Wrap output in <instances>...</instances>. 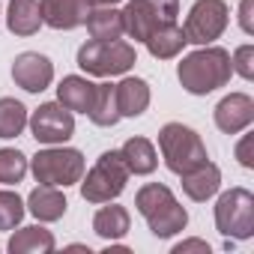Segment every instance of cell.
Instances as JSON below:
<instances>
[{"instance_id":"cell-1","label":"cell","mask_w":254,"mask_h":254,"mask_svg":"<svg viewBox=\"0 0 254 254\" xmlns=\"http://www.w3.org/2000/svg\"><path fill=\"white\" fill-rule=\"evenodd\" d=\"M233 75L230 51L218 45H197V51L186 54L177 66V78L186 93L191 96H209L218 87H224Z\"/></svg>"},{"instance_id":"cell-2","label":"cell","mask_w":254,"mask_h":254,"mask_svg":"<svg viewBox=\"0 0 254 254\" xmlns=\"http://www.w3.org/2000/svg\"><path fill=\"white\" fill-rule=\"evenodd\" d=\"M135 209L144 215L147 227L159 239H171V236L183 233L186 224H189L186 206L174 197V191L165 183H147V186H141L138 194H135Z\"/></svg>"},{"instance_id":"cell-3","label":"cell","mask_w":254,"mask_h":254,"mask_svg":"<svg viewBox=\"0 0 254 254\" xmlns=\"http://www.w3.org/2000/svg\"><path fill=\"white\" fill-rule=\"evenodd\" d=\"M159 153L165 159V168L177 177L189 174L191 168H197L209 159L203 138L191 126H183V123H165L159 129Z\"/></svg>"},{"instance_id":"cell-4","label":"cell","mask_w":254,"mask_h":254,"mask_svg":"<svg viewBox=\"0 0 254 254\" xmlns=\"http://www.w3.org/2000/svg\"><path fill=\"white\" fill-rule=\"evenodd\" d=\"M84 168H87L84 153L75 147H63V144L45 147L30 159V171H33L36 183L57 186V189H69V186L81 183Z\"/></svg>"},{"instance_id":"cell-5","label":"cell","mask_w":254,"mask_h":254,"mask_svg":"<svg viewBox=\"0 0 254 254\" xmlns=\"http://www.w3.org/2000/svg\"><path fill=\"white\" fill-rule=\"evenodd\" d=\"M129 168H126L120 150H108L96 159V165L81 177V197L87 203H111L123 194L126 183H129Z\"/></svg>"},{"instance_id":"cell-6","label":"cell","mask_w":254,"mask_h":254,"mask_svg":"<svg viewBox=\"0 0 254 254\" xmlns=\"http://www.w3.org/2000/svg\"><path fill=\"white\" fill-rule=\"evenodd\" d=\"M138 63V51L135 45L123 42V39H111V42H99L90 39L78 48V66L87 75L96 78H111V75H126Z\"/></svg>"},{"instance_id":"cell-7","label":"cell","mask_w":254,"mask_h":254,"mask_svg":"<svg viewBox=\"0 0 254 254\" xmlns=\"http://www.w3.org/2000/svg\"><path fill=\"white\" fill-rule=\"evenodd\" d=\"M215 230L227 239L254 236V194L242 186L227 189L215 200Z\"/></svg>"},{"instance_id":"cell-8","label":"cell","mask_w":254,"mask_h":254,"mask_svg":"<svg viewBox=\"0 0 254 254\" xmlns=\"http://www.w3.org/2000/svg\"><path fill=\"white\" fill-rule=\"evenodd\" d=\"M230 24V6L224 0H194L186 15L183 33L189 45H215Z\"/></svg>"},{"instance_id":"cell-9","label":"cell","mask_w":254,"mask_h":254,"mask_svg":"<svg viewBox=\"0 0 254 254\" xmlns=\"http://www.w3.org/2000/svg\"><path fill=\"white\" fill-rule=\"evenodd\" d=\"M123 12V30L126 36H132L135 42H144L159 24L177 21L180 3L177 0H129Z\"/></svg>"},{"instance_id":"cell-10","label":"cell","mask_w":254,"mask_h":254,"mask_svg":"<svg viewBox=\"0 0 254 254\" xmlns=\"http://www.w3.org/2000/svg\"><path fill=\"white\" fill-rule=\"evenodd\" d=\"M27 126L39 144L54 147V144H66L75 135V114L60 102H45L27 117Z\"/></svg>"},{"instance_id":"cell-11","label":"cell","mask_w":254,"mask_h":254,"mask_svg":"<svg viewBox=\"0 0 254 254\" xmlns=\"http://www.w3.org/2000/svg\"><path fill=\"white\" fill-rule=\"evenodd\" d=\"M12 81L27 93H42L54 81V63L39 51H24L12 60Z\"/></svg>"},{"instance_id":"cell-12","label":"cell","mask_w":254,"mask_h":254,"mask_svg":"<svg viewBox=\"0 0 254 254\" xmlns=\"http://www.w3.org/2000/svg\"><path fill=\"white\" fill-rule=\"evenodd\" d=\"M212 117H215L218 132H224V135L248 132V126L254 123V99L248 93H230L215 105Z\"/></svg>"},{"instance_id":"cell-13","label":"cell","mask_w":254,"mask_h":254,"mask_svg":"<svg viewBox=\"0 0 254 254\" xmlns=\"http://www.w3.org/2000/svg\"><path fill=\"white\" fill-rule=\"evenodd\" d=\"M93 0H39L42 24L54 30H75L87 21Z\"/></svg>"},{"instance_id":"cell-14","label":"cell","mask_w":254,"mask_h":254,"mask_svg":"<svg viewBox=\"0 0 254 254\" xmlns=\"http://www.w3.org/2000/svg\"><path fill=\"white\" fill-rule=\"evenodd\" d=\"M180 180H183V191H186V197L194 200V203H203V200L215 197L218 189H221V171H218V165L209 162V159H206L203 165L191 168L189 174H183Z\"/></svg>"},{"instance_id":"cell-15","label":"cell","mask_w":254,"mask_h":254,"mask_svg":"<svg viewBox=\"0 0 254 254\" xmlns=\"http://www.w3.org/2000/svg\"><path fill=\"white\" fill-rule=\"evenodd\" d=\"M27 212L36 218V221H42V224H51V221H60L63 215H66V194L57 189V186H36L30 194H27Z\"/></svg>"},{"instance_id":"cell-16","label":"cell","mask_w":254,"mask_h":254,"mask_svg":"<svg viewBox=\"0 0 254 254\" xmlns=\"http://www.w3.org/2000/svg\"><path fill=\"white\" fill-rule=\"evenodd\" d=\"M114 93H117V108H120V117H141L147 108H150V84L144 78H132L126 75L120 84H114Z\"/></svg>"},{"instance_id":"cell-17","label":"cell","mask_w":254,"mask_h":254,"mask_svg":"<svg viewBox=\"0 0 254 254\" xmlns=\"http://www.w3.org/2000/svg\"><path fill=\"white\" fill-rule=\"evenodd\" d=\"M93 96H96V84L84 75H66L57 84V102L72 114H87L93 105Z\"/></svg>"},{"instance_id":"cell-18","label":"cell","mask_w":254,"mask_h":254,"mask_svg":"<svg viewBox=\"0 0 254 254\" xmlns=\"http://www.w3.org/2000/svg\"><path fill=\"white\" fill-rule=\"evenodd\" d=\"M144 45H147V51H150L156 60H174V57H180V51H183L189 42H186L183 27H180L177 21H168V24H159V27L144 39Z\"/></svg>"},{"instance_id":"cell-19","label":"cell","mask_w":254,"mask_h":254,"mask_svg":"<svg viewBox=\"0 0 254 254\" xmlns=\"http://www.w3.org/2000/svg\"><path fill=\"white\" fill-rule=\"evenodd\" d=\"M6 248H9L12 254H51V251L57 248V239H54V233L45 230L42 224H30V227H18V230L9 236Z\"/></svg>"},{"instance_id":"cell-20","label":"cell","mask_w":254,"mask_h":254,"mask_svg":"<svg viewBox=\"0 0 254 254\" xmlns=\"http://www.w3.org/2000/svg\"><path fill=\"white\" fill-rule=\"evenodd\" d=\"M120 156H123L126 168H129V174H135V177H150L159 168V153H156L153 141H147V138H129L120 147Z\"/></svg>"},{"instance_id":"cell-21","label":"cell","mask_w":254,"mask_h":254,"mask_svg":"<svg viewBox=\"0 0 254 254\" xmlns=\"http://www.w3.org/2000/svg\"><path fill=\"white\" fill-rule=\"evenodd\" d=\"M129 227H132L129 209H126V206H117V203L102 206V209L93 215V233L102 236L105 242H120L126 233H129Z\"/></svg>"},{"instance_id":"cell-22","label":"cell","mask_w":254,"mask_h":254,"mask_svg":"<svg viewBox=\"0 0 254 254\" xmlns=\"http://www.w3.org/2000/svg\"><path fill=\"white\" fill-rule=\"evenodd\" d=\"M6 27L15 36H33L42 27L39 0H9L6 6Z\"/></svg>"},{"instance_id":"cell-23","label":"cell","mask_w":254,"mask_h":254,"mask_svg":"<svg viewBox=\"0 0 254 254\" xmlns=\"http://www.w3.org/2000/svg\"><path fill=\"white\" fill-rule=\"evenodd\" d=\"M84 24H87L90 39H99V42H111V39H123L126 36L123 12L114 9V6H93Z\"/></svg>"},{"instance_id":"cell-24","label":"cell","mask_w":254,"mask_h":254,"mask_svg":"<svg viewBox=\"0 0 254 254\" xmlns=\"http://www.w3.org/2000/svg\"><path fill=\"white\" fill-rule=\"evenodd\" d=\"M87 117H90L93 126H102V129H111V126H117L123 120L120 108H117L114 84H96V96H93V105H90Z\"/></svg>"},{"instance_id":"cell-25","label":"cell","mask_w":254,"mask_h":254,"mask_svg":"<svg viewBox=\"0 0 254 254\" xmlns=\"http://www.w3.org/2000/svg\"><path fill=\"white\" fill-rule=\"evenodd\" d=\"M27 108L18 102V99H0V138L3 141H12L18 138L24 129H27Z\"/></svg>"},{"instance_id":"cell-26","label":"cell","mask_w":254,"mask_h":254,"mask_svg":"<svg viewBox=\"0 0 254 254\" xmlns=\"http://www.w3.org/2000/svg\"><path fill=\"white\" fill-rule=\"evenodd\" d=\"M27 168H30V162L21 150H12V147L0 150V183L3 186H18L27 177Z\"/></svg>"},{"instance_id":"cell-27","label":"cell","mask_w":254,"mask_h":254,"mask_svg":"<svg viewBox=\"0 0 254 254\" xmlns=\"http://www.w3.org/2000/svg\"><path fill=\"white\" fill-rule=\"evenodd\" d=\"M24 212H27V206L15 191L0 189V230H15L21 224Z\"/></svg>"},{"instance_id":"cell-28","label":"cell","mask_w":254,"mask_h":254,"mask_svg":"<svg viewBox=\"0 0 254 254\" xmlns=\"http://www.w3.org/2000/svg\"><path fill=\"white\" fill-rule=\"evenodd\" d=\"M230 66H233V72L239 75V78H245V81H251L254 78V45H239L233 54H230Z\"/></svg>"},{"instance_id":"cell-29","label":"cell","mask_w":254,"mask_h":254,"mask_svg":"<svg viewBox=\"0 0 254 254\" xmlns=\"http://www.w3.org/2000/svg\"><path fill=\"white\" fill-rule=\"evenodd\" d=\"M251 150H254V135H242L239 138V144H236V159H239V165L242 168H254V156H251Z\"/></svg>"},{"instance_id":"cell-30","label":"cell","mask_w":254,"mask_h":254,"mask_svg":"<svg viewBox=\"0 0 254 254\" xmlns=\"http://www.w3.org/2000/svg\"><path fill=\"white\" fill-rule=\"evenodd\" d=\"M174 254H209V242H203V239H183V242H177L174 245Z\"/></svg>"},{"instance_id":"cell-31","label":"cell","mask_w":254,"mask_h":254,"mask_svg":"<svg viewBox=\"0 0 254 254\" xmlns=\"http://www.w3.org/2000/svg\"><path fill=\"white\" fill-rule=\"evenodd\" d=\"M251 15H254V0H242L239 3V27H242V33H254V21H251Z\"/></svg>"},{"instance_id":"cell-32","label":"cell","mask_w":254,"mask_h":254,"mask_svg":"<svg viewBox=\"0 0 254 254\" xmlns=\"http://www.w3.org/2000/svg\"><path fill=\"white\" fill-rule=\"evenodd\" d=\"M129 254V245H117V242H108V248H105V254Z\"/></svg>"},{"instance_id":"cell-33","label":"cell","mask_w":254,"mask_h":254,"mask_svg":"<svg viewBox=\"0 0 254 254\" xmlns=\"http://www.w3.org/2000/svg\"><path fill=\"white\" fill-rule=\"evenodd\" d=\"M120 0H93V6H117Z\"/></svg>"}]
</instances>
